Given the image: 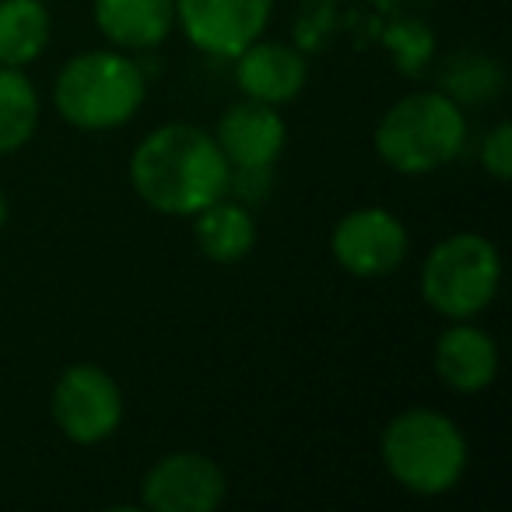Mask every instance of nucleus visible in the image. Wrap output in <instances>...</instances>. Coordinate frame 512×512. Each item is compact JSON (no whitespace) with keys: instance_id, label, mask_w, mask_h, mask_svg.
<instances>
[{"instance_id":"1","label":"nucleus","mask_w":512,"mask_h":512,"mask_svg":"<svg viewBox=\"0 0 512 512\" xmlns=\"http://www.w3.org/2000/svg\"><path fill=\"white\" fill-rule=\"evenodd\" d=\"M130 176L144 200L162 214H197L228 190V158L200 127L172 123L134 151Z\"/></svg>"},{"instance_id":"2","label":"nucleus","mask_w":512,"mask_h":512,"mask_svg":"<svg viewBox=\"0 0 512 512\" xmlns=\"http://www.w3.org/2000/svg\"><path fill=\"white\" fill-rule=\"evenodd\" d=\"M467 141V123L449 95L421 92L400 99L376 130V148L383 162L407 176L442 169L460 155Z\"/></svg>"},{"instance_id":"3","label":"nucleus","mask_w":512,"mask_h":512,"mask_svg":"<svg viewBox=\"0 0 512 512\" xmlns=\"http://www.w3.org/2000/svg\"><path fill=\"white\" fill-rule=\"evenodd\" d=\"M383 460L407 491L442 495L463 477L467 442L446 414L407 411L386 425Z\"/></svg>"},{"instance_id":"4","label":"nucleus","mask_w":512,"mask_h":512,"mask_svg":"<svg viewBox=\"0 0 512 512\" xmlns=\"http://www.w3.org/2000/svg\"><path fill=\"white\" fill-rule=\"evenodd\" d=\"M144 102V78L120 53H85L57 81V109L81 130H113Z\"/></svg>"},{"instance_id":"5","label":"nucleus","mask_w":512,"mask_h":512,"mask_svg":"<svg viewBox=\"0 0 512 512\" xmlns=\"http://www.w3.org/2000/svg\"><path fill=\"white\" fill-rule=\"evenodd\" d=\"M502 264L484 235L460 232L439 242L421 271V292L435 313L449 320H467L481 313L498 292Z\"/></svg>"},{"instance_id":"6","label":"nucleus","mask_w":512,"mask_h":512,"mask_svg":"<svg viewBox=\"0 0 512 512\" xmlns=\"http://www.w3.org/2000/svg\"><path fill=\"white\" fill-rule=\"evenodd\" d=\"M53 418L60 432L74 442H102L120 428L123 397L120 386L109 379V372L95 365H74L60 376L53 390Z\"/></svg>"},{"instance_id":"7","label":"nucleus","mask_w":512,"mask_h":512,"mask_svg":"<svg viewBox=\"0 0 512 512\" xmlns=\"http://www.w3.org/2000/svg\"><path fill=\"white\" fill-rule=\"evenodd\" d=\"M176 15L193 46L239 57L267 29L271 0H176Z\"/></svg>"},{"instance_id":"8","label":"nucleus","mask_w":512,"mask_h":512,"mask_svg":"<svg viewBox=\"0 0 512 512\" xmlns=\"http://www.w3.org/2000/svg\"><path fill=\"white\" fill-rule=\"evenodd\" d=\"M141 498L155 512H211L225 498V474L200 453H176L148 470Z\"/></svg>"},{"instance_id":"9","label":"nucleus","mask_w":512,"mask_h":512,"mask_svg":"<svg viewBox=\"0 0 512 512\" xmlns=\"http://www.w3.org/2000/svg\"><path fill=\"white\" fill-rule=\"evenodd\" d=\"M407 253V232L390 211L365 207L334 228V256L358 278H379L400 267Z\"/></svg>"},{"instance_id":"10","label":"nucleus","mask_w":512,"mask_h":512,"mask_svg":"<svg viewBox=\"0 0 512 512\" xmlns=\"http://www.w3.org/2000/svg\"><path fill=\"white\" fill-rule=\"evenodd\" d=\"M218 148L228 165L242 172H264L285 148V123L267 102H239L218 123Z\"/></svg>"},{"instance_id":"11","label":"nucleus","mask_w":512,"mask_h":512,"mask_svg":"<svg viewBox=\"0 0 512 512\" xmlns=\"http://www.w3.org/2000/svg\"><path fill=\"white\" fill-rule=\"evenodd\" d=\"M235 81H239V88L249 99L278 106V102H288L302 92V85H306V60L292 46L249 43L239 53Z\"/></svg>"},{"instance_id":"12","label":"nucleus","mask_w":512,"mask_h":512,"mask_svg":"<svg viewBox=\"0 0 512 512\" xmlns=\"http://www.w3.org/2000/svg\"><path fill=\"white\" fill-rule=\"evenodd\" d=\"M435 372L442 383L460 393H474L495 379L498 372V351L491 337L477 327H453L439 337L435 348Z\"/></svg>"},{"instance_id":"13","label":"nucleus","mask_w":512,"mask_h":512,"mask_svg":"<svg viewBox=\"0 0 512 512\" xmlns=\"http://www.w3.org/2000/svg\"><path fill=\"white\" fill-rule=\"evenodd\" d=\"M95 22L120 46H158L176 22V0H95Z\"/></svg>"},{"instance_id":"14","label":"nucleus","mask_w":512,"mask_h":512,"mask_svg":"<svg viewBox=\"0 0 512 512\" xmlns=\"http://www.w3.org/2000/svg\"><path fill=\"white\" fill-rule=\"evenodd\" d=\"M50 15L39 0H0V67L32 64L46 50Z\"/></svg>"},{"instance_id":"15","label":"nucleus","mask_w":512,"mask_h":512,"mask_svg":"<svg viewBox=\"0 0 512 512\" xmlns=\"http://www.w3.org/2000/svg\"><path fill=\"white\" fill-rule=\"evenodd\" d=\"M197 242L211 260L218 264H235L242 256L253 249V239H256V228H253V218H249L246 207L239 204H225V200H214L207 204L204 211H197Z\"/></svg>"},{"instance_id":"16","label":"nucleus","mask_w":512,"mask_h":512,"mask_svg":"<svg viewBox=\"0 0 512 512\" xmlns=\"http://www.w3.org/2000/svg\"><path fill=\"white\" fill-rule=\"evenodd\" d=\"M39 99L29 78L15 67H0V155L15 151L36 134Z\"/></svg>"},{"instance_id":"17","label":"nucleus","mask_w":512,"mask_h":512,"mask_svg":"<svg viewBox=\"0 0 512 512\" xmlns=\"http://www.w3.org/2000/svg\"><path fill=\"white\" fill-rule=\"evenodd\" d=\"M446 88L456 99H488L502 88V71L495 60H453L446 71Z\"/></svg>"},{"instance_id":"18","label":"nucleus","mask_w":512,"mask_h":512,"mask_svg":"<svg viewBox=\"0 0 512 512\" xmlns=\"http://www.w3.org/2000/svg\"><path fill=\"white\" fill-rule=\"evenodd\" d=\"M484 169L495 179L512 176V127L509 123H498L488 134V141H484Z\"/></svg>"},{"instance_id":"19","label":"nucleus","mask_w":512,"mask_h":512,"mask_svg":"<svg viewBox=\"0 0 512 512\" xmlns=\"http://www.w3.org/2000/svg\"><path fill=\"white\" fill-rule=\"evenodd\" d=\"M4 218H8V200H4V193H0V225H4Z\"/></svg>"}]
</instances>
